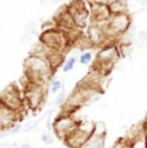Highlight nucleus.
<instances>
[{
    "mask_svg": "<svg viewBox=\"0 0 147 148\" xmlns=\"http://www.w3.org/2000/svg\"><path fill=\"white\" fill-rule=\"evenodd\" d=\"M53 73V67L45 57L30 54L25 61V75L30 82L45 84Z\"/></svg>",
    "mask_w": 147,
    "mask_h": 148,
    "instance_id": "f257e3e1",
    "label": "nucleus"
},
{
    "mask_svg": "<svg viewBox=\"0 0 147 148\" xmlns=\"http://www.w3.org/2000/svg\"><path fill=\"white\" fill-rule=\"evenodd\" d=\"M119 58H120V53H119L117 44L111 42L104 47H101V49L97 53V58H95L94 71L100 72L101 75H103L104 72H109L111 71V68L114 67Z\"/></svg>",
    "mask_w": 147,
    "mask_h": 148,
    "instance_id": "f03ea898",
    "label": "nucleus"
},
{
    "mask_svg": "<svg viewBox=\"0 0 147 148\" xmlns=\"http://www.w3.org/2000/svg\"><path fill=\"white\" fill-rule=\"evenodd\" d=\"M132 26V17L129 13L112 14L111 18L103 23L106 35L110 40H117Z\"/></svg>",
    "mask_w": 147,
    "mask_h": 148,
    "instance_id": "7ed1b4c3",
    "label": "nucleus"
},
{
    "mask_svg": "<svg viewBox=\"0 0 147 148\" xmlns=\"http://www.w3.org/2000/svg\"><path fill=\"white\" fill-rule=\"evenodd\" d=\"M39 41H41L49 49L59 50V52H65V49H67L69 45L71 44L70 36L59 28L43 31L39 36Z\"/></svg>",
    "mask_w": 147,
    "mask_h": 148,
    "instance_id": "20e7f679",
    "label": "nucleus"
},
{
    "mask_svg": "<svg viewBox=\"0 0 147 148\" xmlns=\"http://www.w3.org/2000/svg\"><path fill=\"white\" fill-rule=\"evenodd\" d=\"M93 129H94V122H80L79 126L63 139V142L70 148H81L84 142L93 133Z\"/></svg>",
    "mask_w": 147,
    "mask_h": 148,
    "instance_id": "39448f33",
    "label": "nucleus"
},
{
    "mask_svg": "<svg viewBox=\"0 0 147 148\" xmlns=\"http://www.w3.org/2000/svg\"><path fill=\"white\" fill-rule=\"evenodd\" d=\"M79 124H80V122L74 117L72 113L63 112L53 122V130H54L56 135H57L59 139L63 140L70 133H72L74 130L79 126Z\"/></svg>",
    "mask_w": 147,
    "mask_h": 148,
    "instance_id": "423d86ee",
    "label": "nucleus"
},
{
    "mask_svg": "<svg viewBox=\"0 0 147 148\" xmlns=\"http://www.w3.org/2000/svg\"><path fill=\"white\" fill-rule=\"evenodd\" d=\"M67 8H69L70 13L72 14L74 22L79 30H83L90 25V8L87 7L84 0H72L71 4Z\"/></svg>",
    "mask_w": 147,
    "mask_h": 148,
    "instance_id": "0eeeda50",
    "label": "nucleus"
},
{
    "mask_svg": "<svg viewBox=\"0 0 147 148\" xmlns=\"http://www.w3.org/2000/svg\"><path fill=\"white\" fill-rule=\"evenodd\" d=\"M25 95H26L27 106L31 110H38L43 104L45 98V86L39 82H27L25 86Z\"/></svg>",
    "mask_w": 147,
    "mask_h": 148,
    "instance_id": "6e6552de",
    "label": "nucleus"
},
{
    "mask_svg": "<svg viewBox=\"0 0 147 148\" xmlns=\"http://www.w3.org/2000/svg\"><path fill=\"white\" fill-rule=\"evenodd\" d=\"M87 38L90 40L93 47H104L107 44H111L110 41H107L110 39L107 38L103 25L101 23L90 22V25L87 27Z\"/></svg>",
    "mask_w": 147,
    "mask_h": 148,
    "instance_id": "1a4fd4ad",
    "label": "nucleus"
},
{
    "mask_svg": "<svg viewBox=\"0 0 147 148\" xmlns=\"http://www.w3.org/2000/svg\"><path fill=\"white\" fill-rule=\"evenodd\" d=\"M19 119V111H16L13 108L5 106L0 102V130L10 129L14 126Z\"/></svg>",
    "mask_w": 147,
    "mask_h": 148,
    "instance_id": "9d476101",
    "label": "nucleus"
},
{
    "mask_svg": "<svg viewBox=\"0 0 147 148\" xmlns=\"http://www.w3.org/2000/svg\"><path fill=\"white\" fill-rule=\"evenodd\" d=\"M0 102L16 111H19L22 108V99H21V97H19L18 89H17L14 85L8 86L7 89L0 94Z\"/></svg>",
    "mask_w": 147,
    "mask_h": 148,
    "instance_id": "9b49d317",
    "label": "nucleus"
},
{
    "mask_svg": "<svg viewBox=\"0 0 147 148\" xmlns=\"http://www.w3.org/2000/svg\"><path fill=\"white\" fill-rule=\"evenodd\" d=\"M111 16L112 14L109 9V5L98 4L94 1L90 3V22L103 25L111 18Z\"/></svg>",
    "mask_w": 147,
    "mask_h": 148,
    "instance_id": "f8f14e48",
    "label": "nucleus"
},
{
    "mask_svg": "<svg viewBox=\"0 0 147 148\" xmlns=\"http://www.w3.org/2000/svg\"><path fill=\"white\" fill-rule=\"evenodd\" d=\"M104 139H106V134H100V133L93 132L88 136V139L84 142L81 148H103Z\"/></svg>",
    "mask_w": 147,
    "mask_h": 148,
    "instance_id": "ddd939ff",
    "label": "nucleus"
},
{
    "mask_svg": "<svg viewBox=\"0 0 147 148\" xmlns=\"http://www.w3.org/2000/svg\"><path fill=\"white\" fill-rule=\"evenodd\" d=\"M107 5H109V9H110V12H111V14L129 13L126 0H111Z\"/></svg>",
    "mask_w": 147,
    "mask_h": 148,
    "instance_id": "4468645a",
    "label": "nucleus"
},
{
    "mask_svg": "<svg viewBox=\"0 0 147 148\" xmlns=\"http://www.w3.org/2000/svg\"><path fill=\"white\" fill-rule=\"evenodd\" d=\"M135 40V31L134 27L131 26L120 38L117 39V42H124V44H132L133 41Z\"/></svg>",
    "mask_w": 147,
    "mask_h": 148,
    "instance_id": "2eb2a0df",
    "label": "nucleus"
},
{
    "mask_svg": "<svg viewBox=\"0 0 147 148\" xmlns=\"http://www.w3.org/2000/svg\"><path fill=\"white\" fill-rule=\"evenodd\" d=\"M131 148H146V143H145V133L142 135L134 138L133 140L129 142Z\"/></svg>",
    "mask_w": 147,
    "mask_h": 148,
    "instance_id": "dca6fc26",
    "label": "nucleus"
},
{
    "mask_svg": "<svg viewBox=\"0 0 147 148\" xmlns=\"http://www.w3.org/2000/svg\"><path fill=\"white\" fill-rule=\"evenodd\" d=\"M119 53L120 57H128L132 53V44H124V42H117Z\"/></svg>",
    "mask_w": 147,
    "mask_h": 148,
    "instance_id": "f3484780",
    "label": "nucleus"
},
{
    "mask_svg": "<svg viewBox=\"0 0 147 148\" xmlns=\"http://www.w3.org/2000/svg\"><path fill=\"white\" fill-rule=\"evenodd\" d=\"M76 62H78V58H76L75 56H71V57H70V58L63 63V67H62L63 72H70V71H71L72 68L75 67Z\"/></svg>",
    "mask_w": 147,
    "mask_h": 148,
    "instance_id": "a211bd4d",
    "label": "nucleus"
},
{
    "mask_svg": "<svg viewBox=\"0 0 147 148\" xmlns=\"http://www.w3.org/2000/svg\"><path fill=\"white\" fill-rule=\"evenodd\" d=\"M62 89V81L56 79V80H52L49 84V90L52 93H58L59 90Z\"/></svg>",
    "mask_w": 147,
    "mask_h": 148,
    "instance_id": "6ab92c4d",
    "label": "nucleus"
},
{
    "mask_svg": "<svg viewBox=\"0 0 147 148\" xmlns=\"http://www.w3.org/2000/svg\"><path fill=\"white\" fill-rule=\"evenodd\" d=\"M79 62L81 64H89L92 62V53L90 52H83L79 57Z\"/></svg>",
    "mask_w": 147,
    "mask_h": 148,
    "instance_id": "aec40b11",
    "label": "nucleus"
},
{
    "mask_svg": "<svg viewBox=\"0 0 147 148\" xmlns=\"http://www.w3.org/2000/svg\"><path fill=\"white\" fill-rule=\"evenodd\" d=\"M111 148H131V144H129V142L124 138V139H121V140L116 142Z\"/></svg>",
    "mask_w": 147,
    "mask_h": 148,
    "instance_id": "412c9836",
    "label": "nucleus"
},
{
    "mask_svg": "<svg viewBox=\"0 0 147 148\" xmlns=\"http://www.w3.org/2000/svg\"><path fill=\"white\" fill-rule=\"evenodd\" d=\"M65 99H66V93H65L63 90H61L59 95L57 97V104H62L65 102Z\"/></svg>",
    "mask_w": 147,
    "mask_h": 148,
    "instance_id": "4be33fe9",
    "label": "nucleus"
},
{
    "mask_svg": "<svg viewBox=\"0 0 147 148\" xmlns=\"http://www.w3.org/2000/svg\"><path fill=\"white\" fill-rule=\"evenodd\" d=\"M41 140L45 142V143H52V139H50V136L47 135V134H43V135H41Z\"/></svg>",
    "mask_w": 147,
    "mask_h": 148,
    "instance_id": "5701e85b",
    "label": "nucleus"
},
{
    "mask_svg": "<svg viewBox=\"0 0 147 148\" xmlns=\"http://www.w3.org/2000/svg\"><path fill=\"white\" fill-rule=\"evenodd\" d=\"M93 1L94 3H98V4H109L110 1H111V0H93Z\"/></svg>",
    "mask_w": 147,
    "mask_h": 148,
    "instance_id": "b1692460",
    "label": "nucleus"
},
{
    "mask_svg": "<svg viewBox=\"0 0 147 148\" xmlns=\"http://www.w3.org/2000/svg\"><path fill=\"white\" fill-rule=\"evenodd\" d=\"M142 124H143V126H145V129H147V115H146V117H145V121H143Z\"/></svg>",
    "mask_w": 147,
    "mask_h": 148,
    "instance_id": "393cba45",
    "label": "nucleus"
},
{
    "mask_svg": "<svg viewBox=\"0 0 147 148\" xmlns=\"http://www.w3.org/2000/svg\"><path fill=\"white\" fill-rule=\"evenodd\" d=\"M145 143H146V148H147V129H145Z\"/></svg>",
    "mask_w": 147,
    "mask_h": 148,
    "instance_id": "a878e982",
    "label": "nucleus"
},
{
    "mask_svg": "<svg viewBox=\"0 0 147 148\" xmlns=\"http://www.w3.org/2000/svg\"><path fill=\"white\" fill-rule=\"evenodd\" d=\"M21 148H34V147L31 146V144H23V146H22Z\"/></svg>",
    "mask_w": 147,
    "mask_h": 148,
    "instance_id": "bb28decb",
    "label": "nucleus"
},
{
    "mask_svg": "<svg viewBox=\"0 0 147 148\" xmlns=\"http://www.w3.org/2000/svg\"><path fill=\"white\" fill-rule=\"evenodd\" d=\"M50 3H52V4H58L59 1H61V0H49Z\"/></svg>",
    "mask_w": 147,
    "mask_h": 148,
    "instance_id": "cd10ccee",
    "label": "nucleus"
}]
</instances>
